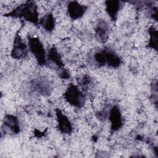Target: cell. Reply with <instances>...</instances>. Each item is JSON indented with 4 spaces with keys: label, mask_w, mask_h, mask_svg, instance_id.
<instances>
[{
    "label": "cell",
    "mask_w": 158,
    "mask_h": 158,
    "mask_svg": "<svg viewBox=\"0 0 158 158\" xmlns=\"http://www.w3.org/2000/svg\"><path fill=\"white\" fill-rule=\"evenodd\" d=\"M5 16L23 18L25 20L35 25L39 20L37 5L33 1H27L19 5Z\"/></svg>",
    "instance_id": "1"
},
{
    "label": "cell",
    "mask_w": 158,
    "mask_h": 158,
    "mask_svg": "<svg viewBox=\"0 0 158 158\" xmlns=\"http://www.w3.org/2000/svg\"><path fill=\"white\" fill-rule=\"evenodd\" d=\"M94 59L100 65H107L116 68L121 64V59L119 56L109 49H104L96 52L94 55Z\"/></svg>",
    "instance_id": "2"
},
{
    "label": "cell",
    "mask_w": 158,
    "mask_h": 158,
    "mask_svg": "<svg viewBox=\"0 0 158 158\" xmlns=\"http://www.w3.org/2000/svg\"><path fill=\"white\" fill-rule=\"evenodd\" d=\"M64 96L65 101L74 107H81L84 105L85 96L78 87L72 84L67 88Z\"/></svg>",
    "instance_id": "3"
},
{
    "label": "cell",
    "mask_w": 158,
    "mask_h": 158,
    "mask_svg": "<svg viewBox=\"0 0 158 158\" xmlns=\"http://www.w3.org/2000/svg\"><path fill=\"white\" fill-rule=\"evenodd\" d=\"M28 48L38 63L41 65H44L46 62V52L44 46L41 41L37 38L29 37Z\"/></svg>",
    "instance_id": "4"
},
{
    "label": "cell",
    "mask_w": 158,
    "mask_h": 158,
    "mask_svg": "<svg viewBox=\"0 0 158 158\" xmlns=\"http://www.w3.org/2000/svg\"><path fill=\"white\" fill-rule=\"evenodd\" d=\"M27 54L28 49L27 45L22 41L19 35H17L10 53L12 57L15 59H22L25 58Z\"/></svg>",
    "instance_id": "5"
},
{
    "label": "cell",
    "mask_w": 158,
    "mask_h": 158,
    "mask_svg": "<svg viewBox=\"0 0 158 158\" xmlns=\"http://www.w3.org/2000/svg\"><path fill=\"white\" fill-rule=\"evenodd\" d=\"M87 7L86 6L79 3L78 1H70L67 6V13L70 19L77 20L85 14Z\"/></svg>",
    "instance_id": "6"
},
{
    "label": "cell",
    "mask_w": 158,
    "mask_h": 158,
    "mask_svg": "<svg viewBox=\"0 0 158 158\" xmlns=\"http://www.w3.org/2000/svg\"><path fill=\"white\" fill-rule=\"evenodd\" d=\"M96 40L101 43H106L109 38V28L107 22L103 19H99L94 29Z\"/></svg>",
    "instance_id": "7"
},
{
    "label": "cell",
    "mask_w": 158,
    "mask_h": 158,
    "mask_svg": "<svg viewBox=\"0 0 158 158\" xmlns=\"http://www.w3.org/2000/svg\"><path fill=\"white\" fill-rule=\"evenodd\" d=\"M58 128L62 133L69 134L72 131V126L69 118L59 109L56 110Z\"/></svg>",
    "instance_id": "8"
},
{
    "label": "cell",
    "mask_w": 158,
    "mask_h": 158,
    "mask_svg": "<svg viewBox=\"0 0 158 158\" xmlns=\"http://www.w3.org/2000/svg\"><path fill=\"white\" fill-rule=\"evenodd\" d=\"M109 120L112 131H117L122 127L123 125L122 114L119 108L117 106H113L110 110L109 113Z\"/></svg>",
    "instance_id": "9"
},
{
    "label": "cell",
    "mask_w": 158,
    "mask_h": 158,
    "mask_svg": "<svg viewBox=\"0 0 158 158\" xmlns=\"http://www.w3.org/2000/svg\"><path fill=\"white\" fill-rule=\"evenodd\" d=\"M4 124L6 127L14 133H18L20 131L19 121L15 115H6L4 119Z\"/></svg>",
    "instance_id": "10"
},
{
    "label": "cell",
    "mask_w": 158,
    "mask_h": 158,
    "mask_svg": "<svg viewBox=\"0 0 158 158\" xmlns=\"http://www.w3.org/2000/svg\"><path fill=\"white\" fill-rule=\"evenodd\" d=\"M121 8L120 2L118 1H106V10L113 20L116 19L117 14Z\"/></svg>",
    "instance_id": "11"
},
{
    "label": "cell",
    "mask_w": 158,
    "mask_h": 158,
    "mask_svg": "<svg viewBox=\"0 0 158 158\" xmlns=\"http://www.w3.org/2000/svg\"><path fill=\"white\" fill-rule=\"evenodd\" d=\"M40 24L47 31L51 32L55 27V19L52 13L49 12L44 15L40 20Z\"/></svg>",
    "instance_id": "12"
},
{
    "label": "cell",
    "mask_w": 158,
    "mask_h": 158,
    "mask_svg": "<svg viewBox=\"0 0 158 158\" xmlns=\"http://www.w3.org/2000/svg\"><path fill=\"white\" fill-rule=\"evenodd\" d=\"M32 87L35 91L42 94H46L50 93V86L44 80H35L32 83Z\"/></svg>",
    "instance_id": "13"
},
{
    "label": "cell",
    "mask_w": 158,
    "mask_h": 158,
    "mask_svg": "<svg viewBox=\"0 0 158 158\" xmlns=\"http://www.w3.org/2000/svg\"><path fill=\"white\" fill-rule=\"evenodd\" d=\"M48 59L49 60H51L52 63L55 64V65H57L59 69L62 68V67L64 66V64L62 60L60 55L54 47L51 48L49 50Z\"/></svg>",
    "instance_id": "14"
},
{
    "label": "cell",
    "mask_w": 158,
    "mask_h": 158,
    "mask_svg": "<svg viewBox=\"0 0 158 158\" xmlns=\"http://www.w3.org/2000/svg\"><path fill=\"white\" fill-rule=\"evenodd\" d=\"M149 46L154 49H157V31L153 27H150L149 30Z\"/></svg>",
    "instance_id": "15"
},
{
    "label": "cell",
    "mask_w": 158,
    "mask_h": 158,
    "mask_svg": "<svg viewBox=\"0 0 158 158\" xmlns=\"http://www.w3.org/2000/svg\"><path fill=\"white\" fill-rule=\"evenodd\" d=\"M59 75L61 78H64V79H66L70 77V74L69 72L66 69L63 68H61L59 69Z\"/></svg>",
    "instance_id": "16"
}]
</instances>
